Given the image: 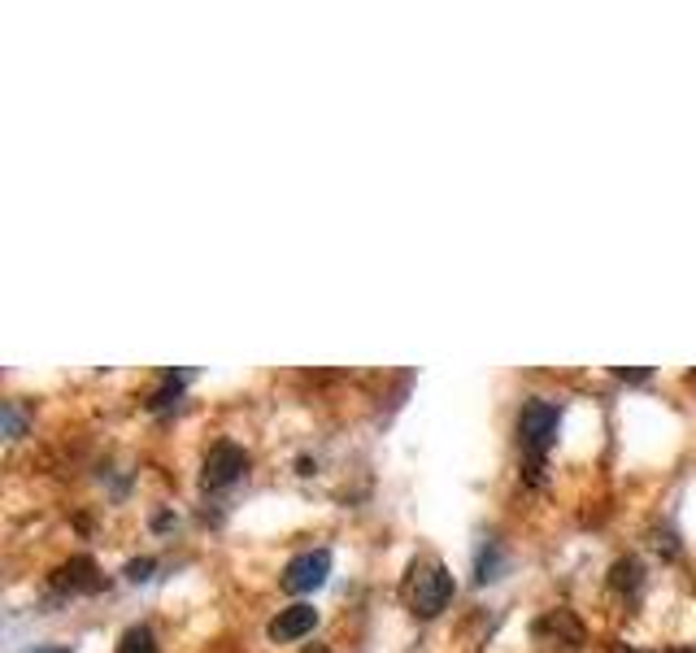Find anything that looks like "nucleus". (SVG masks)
I'll list each match as a JSON object with an SVG mask.
<instances>
[{
    "instance_id": "obj_5",
    "label": "nucleus",
    "mask_w": 696,
    "mask_h": 653,
    "mask_svg": "<svg viewBox=\"0 0 696 653\" xmlns=\"http://www.w3.org/2000/svg\"><path fill=\"white\" fill-rule=\"evenodd\" d=\"M331 576V554L327 549H309V554H296L287 567H283V588L287 592H314L323 588Z\"/></svg>"
},
{
    "instance_id": "obj_2",
    "label": "nucleus",
    "mask_w": 696,
    "mask_h": 653,
    "mask_svg": "<svg viewBox=\"0 0 696 653\" xmlns=\"http://www.w3.org/2000/svg\"><path fill=\"white\" fill-rule=\"evenodd\" d=\"M557 428H561V406L553 401H527L523 410H518V444L531 453V462H540L545 457V449L553 444Z\"/></svg>"
},
{
    "instance_id": "obj_11",
    "label": "nucleus",
    "mask_w": 696,
    "mask_h": 653,
    "mask_svg": "<svg viewBox=\"0 0 696 653\" xmlns=\"http://www.w3.org/2000/svg\"><path fill=\"white\" fill-rule=\"evenodd\" d=\"M152 558H136V562H127V580H136V583H144V580H152Z\"/></svg>"
},
{
    "instance_id": "obj_14",
    "label": "nucleus",
    "mask_w": 696,
    "mask_h": 653,
    "mask_svg": "<svg viewBox=\"0 0 696 653\" xmlns=\"http://www.w3.org/2000/svg\"><path fill=\"white\" fill-rule=\"evenodd\" d=\"M35 653H70V650H35Z\"/></svg>"
},
{
    "instance_id": "obj_13",
    "label": "nucleus",
    "mask_w": 696,
    "mask_h": 653,
    "mask_svg": "<svg viewBox=\"0 0 696 653\" xmlns=\"http://www.w3.org/2000/svg\"><path fill=\"white\" fill-rule=\"evenodd\" d=\"M305 653H331V650H327V645H309Z\"/></svg>"
},
{
    "instance_id": "obj_3",
    "label": "nucleus",
    "mask_w": 696,
    "mask_h": 653,
    "mask_svg": "<svg viewBox=\"0 0 696 653\" xmlns=\"http://www.w3.org/2000/svg\"><path fill=\"white\" fill-rule=\"evenodd\" d=\"M531 645L536 653H579L583 650V623L570 610H545L531 623Z\"/></svg>"
},
{
    "instance_id": "obj_1",
    "label": "nucleus",
    "mask_w": 696,
    "mask_h": 653,
    "mask_svg": "<svg viewBox=\"0 0 696 653\" xmlns=\"http://www.w3.org/2000/svg\"><path fill=\"white\" fill-rule=\"evenodd\" d=\"M401 601L414 610L418 619H435L449 601H453V576L440 558H414L405 580H401Z\"/></svg>"
},
{
    "instance_id": "obj_7",
    "label": "nucleus",
    "mask_w": 696,
    "mask_h": 653,
    "mask_svg": "<svg viewBox=\"0 0 696 653\" xmlns=\"http://www.w3.org/2000/svg\"><path fill=\"white\" fill-rule=\"evenodd\" d=\"M53 583H57V588H70V592H101V588H105V580L96 576V562H92V558H70L66 567L53 576Z\"/></svg>"
},
{
    "instance_id": "obj_12",
    "label": "nucleus",
    "mask_w": 696,
    "mask_h": 653,
    "mask_svg": "<svg viewBox=\"0 0 696 653\" xmlns=\"http://www.w3.org/2000/svg\"><path fill=\"white\" fill-rule=\"evenodd\" d=\"M4 423H9V435H18V410H13V406L4 410Z\"/></svg>"
},
{
    "instance_id": "obj_6",
    "label": "nucleus",
    "mask_w": 696,
    "mask_h": 653,
    "mask_svg": "<svg viewBox=\"0 0 696 653\" xmlns=\"http://www.w3.org/2000/svg\"><path fill=\"white\" fill-rule=\"evenodd\" d=\"M318 628V610L314 605H305V601H296V605H287V610H278L275 619H271V641H300V636H309Z\"/></svg>"
},
{
    "instance_id": "obj_4",
    "label": "nucleus",
    "mask_w": 696,
    "mask_h": 653,
    "mask_svg": "<svg viewBox=\"0 0 696 653\" xmlns=\"http://www.w3.org/2000/svg\"><path fill=\"white\" fill-rule=\"evenodd\" d=\"M244 471H249V453H244L240 444L222 440V444L209 449L205 466H201V484H205V488H226V484H235Z\"/></svg>"
},
{
    "instance_id": "obj_8",
    "label": "nucleus",
    "mask_w": 696,
    "mask_h": 653,
    "mask_svg": "<svg viewBox=\"0 0 696 653\" xmlns=\"http://www.w3.org/2000/svg\"><path fill=\"white\" fill-rule=\"evenodd\" d=\"M640 583H644V571H640V562L635 558H623V562H614V588L619 592H640Z\"/></svg>"
},
{
    "instance_id": "obj_10",
    "label": "nucleus",
    "mask_w": 696,
    "mask_h": 653,
    "mask_svg": "<svg viewBox=\"0 0 696 653\" xmlns=\"http://www.w3.org/2000/svg\"><path fill=\"white\" fill-rule=\"evenodd\" d=\"M118 653H157V641H152L148 628H127V636H123Z\"/></svg>"
},
{
    "instance_id": "obj_15",
    "label": "nucleus",
    "mask_w": 696,
    "mask_h": 653,
    "mask_svg": "<svg viewBox=\"0 0 696 653\" xmlns=\"http://www.w3.org/2000/svg\"><path fill=\"white\" fill-rule=\"evenodd\" d=\"M671 653H696V650H671Z\"/></svg>"
},
{
    "instance_id": "obj_9",
    "label": "nucleus",
    "mask_w": 696,
    "mask_h": 653,
    "mask_svg": "<svg viewBox=\"0 0 696 653\" xmlns=\"http://www.w3.org/2000/svg\"><path fill=\"white\" fill-rule=\"evenodd\" d=\"M183 383H188V370H179V375L170 370V375H166V383L152 392V401H148V406H152V410H166L170 401H179V388H183Z\"/></svg>"
}]
</instances>
